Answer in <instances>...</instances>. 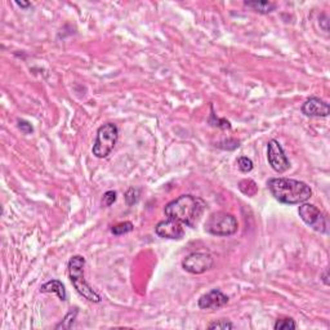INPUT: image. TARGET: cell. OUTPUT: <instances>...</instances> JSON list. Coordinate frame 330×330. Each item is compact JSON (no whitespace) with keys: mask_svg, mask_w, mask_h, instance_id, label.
Masks as SVG:
<instances>
[{"mask_svg":"<svg viewBox=\"0 0 330 330\" xmlns=\"http://www.w3.org/2000/svg\"><path fill=\"white\" fill-rule=\"evenodd\" d=\"M207 209V203L193 195H182L175 200L168 203L164 213L168 218L178 221L182 225L195 227Z\"/></svg>","mask_w":330,"mask_h":330,"instance_id":"obj_1","label":"cell"},{"mask_svg":"<svg viewBox=\"0 0 330 330\" xmlns=\"http://www.w3.org/2000/svg\"><path fill=\"white\" fill-rule=\"evenodd\" d=\"M267 187L272 196L282 204L297 205L306 203L312 196L311 187L302 181L292 178H270Z\"/></svg>","mask_w":330,"mask_h":330,"instance_id":"obj_2","label":"cell"},{"mask_svg":"<svg viewBox=\"0 0 330 330\" xmlns=\"http://www.w3.org/2000/svg\"><path fill=\"white\" fill-rule=\"evenodd\" d=\"M84 267H86V258L84 257H71V260L69 261V266H67L71 282H72V285L76 289V292L82 297H84L87 300H89V302H93V303H100L102 298L87 282L86 278H84Z\"/></svg>","mask_w":330,"mask_h":330,"instance_id":"obj_3","label":"cell"},{"mask_svg":"<svg viewBox=\"0 0 330 330\" xmlns=\"http://www.w3.org/2000/svg\"><path fill=\"white\" fill-rule=\"evenodd\" d=\"M119 139V128L114 122H106L97 130L96 141L93 145V155L98 159L107 157Z\"/></svg>","mask_w":330,"mask_h":330,"instance_id":"obj_4","label":"cell"},{"mask_svg":"<svg viewBox=\"0 0 330 330\" xmlns=\"http://www.w3.org/2000/svg\"><path fill=\"white\" fill-rule=\"evenodd\" d=\"M238 228L236 217L227 211H215L205 222V231L214 236H231L238 232Z\"/></svg>","mask_w":330,"mask_h":330,"instance_id":"obj_5","label":"cell"},{"mask_svg":"<svg viewBox=\"0 0 330 330\" xmlns=\"http://www.w3.org/2000/svg\"><path fill=\"white\" fill-rule=\"evenodd\" d=\"M214 257L209 252H193L183 258L182 268L192 275H201L213 268Z\"/></svg>","mask_w":330,"mask_h":330,"instance_id":"obj_6","label":"cell"},{"mask_svg":"<svg viewBox=\"0 0 330 330\" xmlns=\"http://www.w3.org/2000/svg\"><path fill=\"white\" fill-rule=\"evenodd\" d=\"M298 214H299L300 219L308 227H311L313 231L320 232V234H327L328 232L327 219H325L323 213L320 211V209L313 204L302 203L298 208Z\"/></svg>","mask_w":330,"mask_h":330,"instance_id":"obj_7","label":"cell"},{"mask_svg":"<svg viewBox=\"0 0 330 330\" xmlns=\"http://www.w3.org/2000/svg\"><path fill=\"white\" fill-rule=\"evenodd\" d=\"M267 160L276 173H285L290 168V161L285 151L276 139H271L267 145Z\"/></svg>","mask_w":330,"mask_h":330,"instance_id":"obj_8","label":"cell"},{"mask_svg":"<svg viewBox=\"0 0 330 330\" xmlns=\"http://www.w3.org/2000/svg\"><path fill=\"white\" fill-rule=\"evenodd\" d=\"M155 232L159 238L169 239V240H181L185 236L183 225L171 218L160 221L155 226Z\"/></svg>","mask_w":330,"mask_h":330,"instance_id":"obj_9","label":"cell"},{"mask_svg":"<svg viewBox=\"0 0 330 330\" xmlns=\"http://www.w3.org/2000/svg\"><path fill=\"white\" fill-rule=\"evenodd\" d=\"M302 114L307 118H327L330 114V106L320 97H310L302 104Z\"/></svg>","mask_w":330,"mask_h":330,"instance_id":"obj_10","label":"cell"},{"mask_svg":"<svg viewBox=\"0 0 330 330\" xmlns=\"http://www.w3.org/2000/svg\"><path fill=\"white\" fill-rule=\"evenodd\" d=\"M228 300H230L228 297L225 295L219 289H211L210 292L199 298L197 304L201 310H218V308L226 306Z\"/></svg>","mask_w":330,"mask_h":330,"instance_id":"obj_11","label":"cell"},{"mask_svg":"<svg viewBox=\"0 0 330 330\" xmlns=\"http://www.w3.org/2000/svg\"><path fill=\"white\" fill-rule=\"evenodd\" d=\"M245 7L250 8L252 11L260 13V15H268L278 8V4L267 1V0H252V1H244Z\"/></svg>","mask_w":330,"mask_h":330,"instance_id":"obj_12","label":"cell"},{"mask_svg":"<svg viewBox=\"0 0 330 330\" xmlns=\"http://www.w3.org/2000/svg\"><path fill=\"white\" fill-rule=\"evenodd\" d=\"M40 293H56L61 300H66L67 298L65 285L60 280H51V281L43 284L40 288Z\"/></svg>","mask_w":330,"mask_h":330,"instance_id":"obj_13","label":"cell"},{"mask_svg":"<svg viewBox=\"0 0 330 330\" xmlns=\"http://www.w3.org/2000/svg\"><path fill=\"white\" fill-rule=\"evenodd\" d=\"M239 190L246 196H254L258 192V186L253 179H243L239 183Z\"/></svg>","mask_w":330,"mask_h":330,"instance_id":"obj_14","label":"cell"},{"mask_svg":"<svg viewBox=\"0 0 330 330\" xmlns=\"http://www.w3.org/2000/svg\"><path fill=\"white\" fill-rule=\"evenodd\" d=\"M78 308H74V310H71L69 313H67L65 317H63V320L61 321L60 324H57L56 325V329H71V328L74 327V323L75 320H76V316H78Z\"/></svg>","mask_w":330,"mask_h":330,"instance_id":"obj_15","label":"cell"},{"mask_svg":"<svg viewBox=\"0 0 330 330\" xmlns=\"http://www.w3.org/2000/svg\"><path fill=\"white\" fill-rule=\"evenodd\" d=\"M208 122L211 126H217L221 129H231V122L226 119H219L218 116L214 114L213 106L210 104V118H209Z\"/></svg>","mask_w":330,"mask_h":330,"instance_id":"obj_16","label":"cell"},{"mask_svg":"<svg viewBox=\"0 0 330 330\" xmlns=\"http://www.w3.org/2000/svg\"><path fill=\"white\" fill-rule=\"evenodd\" d=\"M133 230H134L133 223L129 222V221L120 222L118 223V225H115V226L111 227V232L114 235H116V236H122V235L129 234V232H132Z\"/></svg>","mask_w":330,"mask_h":330,"instance_id":"obj_17","label":"cell"},{"mask_svg":"<svg viewBox=\"0 0 330 330\" xmlns=\"http://www.w3.org/2000/svg\"><path fill=\"white\" fill-rule=\"evenodd\" d=\"M275 330H289L297 329V324L290 317H284V319H278L274 325Z\"/></svg>","mask_w":330,"mask_h":330,"instance_id":"obj_18","label":"cell"},{"mask_svg":"<svg viewBox=\"0 0 330 330\" xmlns=\"http://www.w3.org/2000/svg\"><path fill=\"white\" fill-rule=\"evenodd\" d=\"M139 189H137V187H130V189H128V191L125 192V203L126 205H129V207H132V205L137 204L138 200H139Z\"/></svg>","mask_w":330,"mask_h":330,"instance_id":"obj_19","label":"cell"},{"mask_svg":"<svg viewBox=\"0 0 330 330\" xmlns=\"http://www.w3.org/2000/svg\"><path fill=\"white\" fill-rule=\"evenodd\" d=\"M238 167L243 173H250L253 171V168H254V164H253L252 159H249L248 156H240L238 159Z\"/></svg>","mask_w":330,"mask_h":330,"instance_id":"obj_20","label":"cell"},{"mask_svg":"<svg viewBox=\"0 0 330 330\" xmlns=\"http://www.w3.org/2000/svg\"><path fill=\"white\" fill-rule=\"evenodd\" d=\"M239 146H240V141L234 139V138H228V139H223L222 142H219L218 145H217V147H219V149H222V150H228V151H231V150L238 149Z\"/></svg>","mask_w":330,"mask_h":330,"instance_id":"obj_21","label":"cell"},{"mask_svg":"<svg viewBox=\"0 0 330 330\" xmlns=\"http://www.w3.org/2000/svg\"><path fill=\"white\" fill-rule=\"evenodd\" d=\"M234 324L230 320H217L208 325V329H234Z\"/></svg>","mask_w":330,"mask_h":330,"instance_id":"obj_22","label":"cell"},{"mask_svg":"<svg viewBox=\"0 0 330 330\" xmlns=\"http://www.w3.org/2000/svg\"><path fill=\"white\" fill-rule=\"evenodd\" d=\"M116 199H118L116 191H112V190H110V191H107V192L104 193V197H102V205H104V207H106V208H108V207H111V205L115 203Z\"/></svg>","mask_w":330,"mask_h":330,"instance_id":"obj_23","label":"cell"},{"mask_svg":"<svg viewBox=\"0 0 330 330\" xmlns=\"http://www.w3.org/2000/svg\"><path fill=\"white\" fill-rule=\"evenodd\" d=\"M18 129L21 130L23 134H31L34 132V126L31 125L30 122H26V120L18 119Z\"/></svg>","mask_w":330,"mask_h":330,"instance_id":"obj_24","label":"cell"},{"mask_svg":"<svg viewBox=\"0 0 330 330\" xmlns=\"http://www.w3.org/2000/svg\"><path fill=\"white\" fill-rule=\"evenodd\" d=\"M321 280H323V282L325 284V285H329V271L325 270L324 271L323 276H321Z\"/></svg>","mask_w":330,"mask_h":330,"instance_id":"obj_25","label":"cell"},{"mask_svg":"<svg viewBox=\"0 0 330 330\" xmlns=\"http://www.w3.org/2000/svg\"><path fill=\"white\" fill-rule=\"evenodd\" d=\"M16 5H18L19 8H22V9H27V8L31 7V3H29V1H16Z\"/></svg>","mask_w":330,"mask_h":330,"instance_id":"obj_26","label":"cell"}]
</instances>
